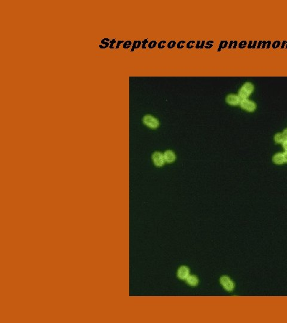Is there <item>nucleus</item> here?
<instances>
[{"label":"nucleus","mask_w":287,"mask_h":323,"mask_svg":"<svg viewBox=\"0 0 287 323\" xmlns=\"http://www.w3.org/2000/svg\"><path fill=\"white\" fill-rule=\"evenodd\" d=\"M254 91V86L251 82H246L241 87L238 92V96L241 99H247Z\"/></svg>","instance_id":"obj_1"},{"label":"nucleus","mask_w":287,"mask_h":323,"mask_svg":"<svg viewBox=\"0 0 287 323\" xmlns=\"http://www.w3.org/2000/svg\"><path fill=\"white\" fill-rule=\"evenodd\" d=\"M220 282L224 289L227 291H233L235 289V283L228 276L223 275L220 277Z\"/></svg>","instance_id":"obj_2"},{"label":"nucleus","mask_w":287,"mask_h":323,"mask_svg":"<svg viewBox=\"0 0 287 323\" xmlns=\"http://www.w3.org/2000/svg\"><path fill=\"white\" fill-rule=\"evenodd\" d=\"M143 123L150 128L156 129L159 126V120L153 115H146L143 117Z\"/></svg>","instance_id":"obj_3"},{"label":"nucleus","mask_w":287,"mask_h":323,"mask_svg":"<svg viewBox=\"0 0 287 323\" xmlns=\"http://www.w3.org/2000/svg\"><path fill=\"white\" fill-rule=\"evenodd\" d=\"M240 105L242 109L248 112H254L257 108V105L255 102L248 99H242Z\"/></svg>","instance_id":"obj_4"},{"label":"nucleus","mask_w":287,"mask_h":323,"mask_svg":"<svg viewBox=\"0 0 287 323\" xmlns=\"http://www.w3.org/2000/svg\"><path fill=\"white\" fill-rule=\"evenodd\" d=\"M190 275V269L186 266H180L177 271V276L179 279L186 280Z\"/></svg>","instance_id":"obj_5"},{"label":"nucleus","mask_w":287,"mask_h":323,"mask_svg":"<svg viewBox=\"0 0 287 323\" xmlns=\"http://www.w3.org/2000/svg\"><path fill=\"white\" fill-rule=\"evenodd\" d=\"M152 159L154 164L157 166H161L165 164V160L164 155L160 152H155L152 156Z\"/></svg>","instance_id":"obj_6"},{"label":"nucleus","mask_w":287,"mask_h":323,"mask_svg":"<svg viewBox=\"0 0 287 323\" xmlns=\"http://www.w3.org/2000/svg\"><path fill=\"white\" fill-rule=\"evenodd\" d=\"M241 100L242 99L240 98V97L235 94H229L227 96L225 99L226 102L232 105H239L241 102Z\"/></svg>","instance_id":"obj_7"},{"label":"nucleus","mask_w":287,"mask_h":323,"mask_svg":"<svg viewBox=\"0 0 287 323\" xmlns=\"http://www.w3.org/2000/svg\"><path fill=\"white\" fill-rule=\"evenodd\" d=\"M163 155H164L165 162L168 163H172L175 160V154L172 150L166 151Z\"/></svg>","instance_id":"obj_8"},{"label":"nucleus","mask_w":287,"mask_h":323,"mask_svg":"<svg viewBox=\"0 0 287 323\" xmlns=\"http://www.w3.org/2000/svg\"><path fill=\"white\" fill-rule=\"evenodd\" d=\"M272 161L277 165H282L285 163L284 159V154L283 153H276L272 158Z\"/></svg>","instance_id":"obj_9"},{"label":"nucleus","mask_w":287,"mask_h":323,"mask_svg":"<svg viewBox=\"0 0 287 323\" xmlns=\"http://www.w3.org/2000/svg\"><path fill=\"white\" fill-rule=\"evenodd\" d=\"M186 281L191 287H196L199 284V279L196 275H189Z\"/></svg>","instance_id":"obj_10"},{"label":"nucleus","mask_w":287,"mask_h":323,"mask_svg":"<svg viewBox=\"0 0 287 323\" xmlns=\"http://www.w3.org/2000/svg\"><path fill=\"white\" fill-rule=\"evenodd\" d=\"M274 140H275V141L278 144H282L285 141V139L282 133H277L275 135Z\"/></svg>","instance_id":"obj_11"},{"label":"nucleus","mask_w":287,"mask_h":323,"mask_svg":"<svg viewBox=\"0 0 287 323\" xmlns=\"http://www.w3.org/2000/svg\"><path fill=\"white\" fill-rule=\"evenodd\" d=\"M157 44V42L156 41H151L150 43H149V45H148V47L150 48H153L156 47Z\"/></svg>","instance_id":"obj_12"},{"label":"nucleus","mask_w":287,"mask_h":323,"mask_svg":"<svg viewBox=\"0 0 287 323\" xmlns=\"http://www.w3.org/2000/svg\"><path fill=\"white\" fill-rule=\"evenodd\" d=\"M176 42L175 41H170L168 44V48H172L175 47V46Z\"/></svg>","instance_id":"obj_13"},{"label":"nucleus","mask_w":287,"mask_h":323,"mask_svg":"<svg viewBox=\"0 0 287 323\" xmlns=\"http://www.w3.org/2000/svg\"><path fill=\"white\" fill-rule=\"evenodd\" d=\"M185 44H186V41H179L178 43V44L177 45V48H183Z\"/></svg>","instance_id":"obj_14"},{"label":"nucleus","mask_w":287,"mask_h":323,"mask_svg":"<svg viewBox=\"0 0 287 323\" xmlns=\"http://www.w3.org/2000/svg\"><path fill=\"white\" fill-rule=\"evenodd\" d=\"M166 43V41H161L159 43V44H158V48H165V46Z\"/></svg>","instance_id":"obj_15"},{"label":"nucleus","mask_w":287,"mask_h":323,"mask_svg":"<svg viewBox=\"0 0 287 323\" xmlns=\"http://www.w3.org/2000/svg\"><path fill=\"white\" fill-rule=\"evenodd\" d=\"M195 43V42L194 41H190V42L188 43L187 45V48H191L193 47V45Z\"/></svg>","instance_id":"obj_16"},{"label":"nucleus","mask_w":287,"mask_h":323,"mask_svg":"<svg viewBox=\"0 0 287 323\" xmlns=\"http://www.w3.org/2000/svg\"><path fill=\"white\" fill-rule=\"evenodd\" d=\"M282 144V147H283L284 150L285 151H287V140H285V141Z\"/></svg>","instance_id":"obj_17"},{"label":"nucleus","mask_w":287,"mask_h":323,"mask_svg":"<svg viewBox=\"0 0 287 323\" xmlns=\"http://www.w3.org/2000/svg\"><path fill=\"white\" fill-rule=\"evenodd\" d=\"M212 43H213V42H212V41H208L207 43V45L205 46L206 48H211L212 47Z\"/></svg>","instance_id":"obj_18"},{"label":"nucleus","mask_w":287,"mask_h":323,"mask_svg":"<svg viewBox=\"0 0 287 323\" xmlns=\"http://www.w3.org/2000/svg\"><path fill=\"white\" fill-rule=\"evenodd\" d=\"M282 134H283V135H284V138H285V140H287V129H285V130H284V131H283V132H282Z\"/></svg>","instance_id":"obj_19"},{"label":"nucleus","mask_w":287,"mask_h":323,"mask_svg":"<svg viewBox=\"0 0 287 323\" xmlns=\"http://www.w3.org/2000/svg\"><path fill=\"white\" fill-rule=\"evenodd\" d=\"M283 154H284V162H285V163H287V151H285L284 153H283Z\"/></svg>","instance_id":"obj_20"},{"label":"nucleus","mask_w":287,"mask_h":323,"mask_svg":"<svg viewBox=\"0 0 287 323\" xmlns=\"http://www.w3.org/2000/svg\"><path fill=\"white\" fill-rule=\"evenodd\" d=\"M148 43V40H144L143 43V48H145V45Z\"/></svg>","instance_id":"obj_21"},{"label":"nucleus","mask_w":287,"mask_h":323,"mask_svg":"<svg viewBox=\"0 0 287 323\" xmlns=\"http://www.w3.org/2000/svg\"><path fill=\"white\" fill-rule=\"evenodd\" d=\"M200 41H197V44L196 47V48H200Z\"/></svg>","instance_id":"obj_22"},{"label":"nucleus","mask_w":287,"mask_h":323,"mask_svg":"<svg viewBox=\"0 0 287 323\" xmlns=\"http://www.w3.org/2000/svg\"><path fill=\"white\" fill-rule=\"evenodd\" d=\"M204 44H205V41H203V42H202V45H201V46H200V48H203V46H204Z\"/></svg>","instance_id":"obj_23"}]
</instances>
